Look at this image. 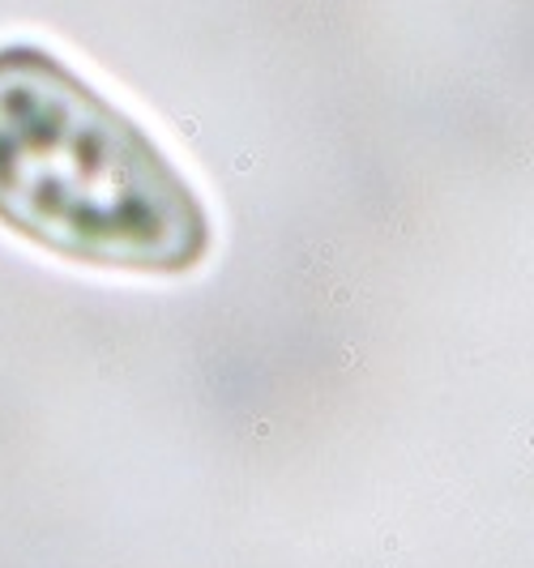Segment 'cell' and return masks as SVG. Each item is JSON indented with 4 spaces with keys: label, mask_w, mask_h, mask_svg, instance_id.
I'll use <instances>...</instances> for the list:
<instances>
[{
    "label": "cell",
    "mask_w": 534,
    "mask_h": 568,
    "mask_svg": "<svg viewBox=\"0 0 534 568\" xmlns=\"http://www.w3.org/2000/svg\"><path fill=\"white\" fill-rule=\"evenodd\" d=\"M0 223L133 274H184L210 253V219L168 150L39 43H0Z\"/></svg>",
    "instance_id": "6da1fadb"
}]
</instances>
